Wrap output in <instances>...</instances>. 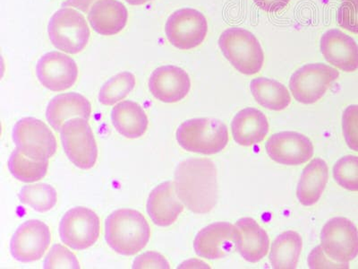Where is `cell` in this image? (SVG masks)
<instances>
[{"instance_id":"1","label":"cell","mask_w":358,"mask_h":269,"mask_svg":"<svg viewBox=\"0 0 358 269\" xmlns=\"http://www.w3.org/2000/svg\"><path fill=\"white\" fill-rule=\"evenodd\" d=\"M174 184L179 200L192 212L207 214L216 206L218 178L210 159L190 158L179 163Z\"/></svg>"},{"instance_id":"2","label":"cell","mask_w":358,"mask_h":269,"mask_svg":"<svg viewBox=\"0 0 358 269\" xmlns=\"http://www.w3.org/2000/svg\"><path fill=\"white\" fill-rule=\"evenodd\" d=\"M151 228L138 211L122 208L111 213L105 223V239L118 254L133 256L148 244Z\"/></svg>"},{"instance_id":"3","label":"cell","mask_w":358,"mask_h":269,"mask_svg":"<svg viewBox=\"0 0 358 269\" xmlns=\"http://www.w3.org/2000/svg\"><path fill=\"white\" fill-rule=\"evenodd\" d=\"M179 146L188 152L215 155L229 143L225 124L216 118H198L185 121L176 133Z\"/></svg>"},{"instance_id":"4","label":"cell","mask_w":358,"mask_h":269,"mask_svg":"<svg viewBox=\"0 0 358 269\" xmlns=\"http://www.w3.org/2000/svg\"><path fill=\"white\" fill-rule=\"evenodd\" d=\"M219 46L224 57L244 75L260 72L264 63L262 45L254 34L244 28L227 29L220 35Z\"/></svg>"},{"instance_id":"5","label":"cell","mask_w":358,"mask_h":269,"mask_svg":"<svg viewBox=\"0 0 358 269\" xmlns=\"http://www.w3.org/2000/svg\"><path fill=\"white\" fill-rule=\"evenodd\" d=\"M48 33L57 50L69 54L81 53L90 39V29L84 15L69 8L59 9L52 15Z\"/></svg>"},{"instance_id":"6","label":"cell","mask_w":358,"mask_h":269,"mask_svg":"<svg viewBox=\"0 0 358 269\" xmlns=\"http://www.w3.org/2000/svg\"><path fill=\"white\" fill-rule=\"evenodd\" d=\"M60 137L64 151L76 167H94L97 162L98 147L87 120L75 118L67 120L60 130Z\"/></svg>"},{"instance_id":"7","label":"cell","mask_w":358,"mask_h":269,"mask_svg":"<svg viewBox=\"0 0 358 269\" xmlns=\"http://www.w3.org/2000/svg\"><path fill=\"white\" fill-rule=\"evenodd\" d=\"M338 70L322 63L308 64L291 76L289 88L297 102L312 104L321 100L338 78Z\"/></svg>"},{"instance_id":"8","label":"cell","mask_w":358,"mask_h":269,"mask_svg":"<svg viewBox=\"0 0 358 269\" xmlns=\"http://www.w3.org/2000/svg\"><path fill=\"white\" fill-rule=\"evenodd\" d=\"M321 246L326 256L336 263L350 268L358 255V230L350 220L336 217L322 228Z\"/></svg>"},{"instance_id":"9","label":"cell","mask_w":358,"mask_h":269,"mask_svg":"<svg viewBox=\"0 0 358 269\" xmlns=\"http://www.w3.org/2000/svg\"><path fill=\"white\" fill-rule=\"evenodd\" d=\"M100 233V219L89 208L73 207L64 214L60 222V239L64 244L76 251H84L94 245Z\"/></svg>"},{"instance_id":"10","label":"cell","mask_w":358,"mask_h":269,"mask_svg":"<svg viewBox=\"0 0 358 269\" xmlns=\"http://www.w3.org/2000/svg\"><path fill=\"white\" fill-rule=\"evenodd\" d=\"M15 146L29 158L49 160L55 155L57 141L49 127L35 118H24L13 129Z\"/></svg>"},{"instance_id":"11","label":"cell","mask_w":358,"mask_h":269,"mask_svg":"<svg viewBox=\"0 0 358 269\" xmlns=\"http://www.w3.org/2000/svg\"><path fill=\"white\" fill-rule=\"evenodd\" d=\"M169 43L179 50H188L200 46L208 33L206 18L194 8H182L173 13L166 22Z\"/></svg>"},{"instance_id":"12","label":"cell","mask_w":358,"mask_h":269,"mask_svg":"<svg viewBox=\"0 0 358 269\" xmlns=\"http://www.w3.org/2000/svg\"><path fill=\"white\" fill-rule=\"evenodd\" d=\"M50 242V230L46 223L39 220L27 221L18 227L12 237V257L22 263L39 261Z\"/></svg>"},{"instance_id":"13","label":"cell","mask_w":358,"mask_h":269,"mask_svg":"<svg viewBox=\"0 0 358 269\" xmlns=\"http://www.w3.org/2000/svg\"><path fill=\"white\" fill-rule=\"evenodd\" d=\"M241 238V230L236 224L214 223L197 233L194 242V251L201 258H222L236 248Z\"/></svg>"},{"instance_id":"14","label":"cell","mask_w":358,"mask_h":269,"mask_svg":"<svg viewBox=\"0 0 358 269\" xmlns=\"http://www.w3.org/2000/svg\"><path fill=\"white\" fill-rule=\"evenodd\" d=\"M36 74L44 88L53 92H62L76 84L78 67L72 57L52 51L41 57L37 63Z\"/></svg>"},{"instance_id":"15","label":"cell","mask_w":358,"mask_h":269,"mask_svg":"<svg viewBox=\"0 0 358 269\" xmlns=\"http://www.w3.org/2000/svg\"><path fill=\"white\" fill-rule=\"evenodd\" d=\"M268 156L284 165H300L313 156V146L305 134L286 131L273 134L266 144Z\"/></svg>"},{"instance_id":"16","label":"cell","mask_w":358,"mask_h":269,"mask_svg":"<svg viewBox=\"0 0 358 269\" xmlns=\"http://www.w3.org/2000/svg\"><path fill=\"white\" fill-rule=\"evenodd\" d=\"M149 89L157 100L175 104L187 97L191 89V80L181 67L163 66L155 69L150 76Z\"/></svg>"},{"instance_id":"17","label":"cell","mask_w":358,"mask_h":269,"mask_svg":"<svg viewBox=\"0 0 358 269\" xmlns=\"http://www.w3.org/2000/svg\"><path fill=\"white\" fill-rule=\"evenodd\" d=\"M321 51L332 66L345 72L358 69V45L343 32L331 29L321 38Z\"/></svg>"},{"instance_id":"18","label":"cell","mask_w":358,"mask_h":269,"mask_svg":"<svg viewBox=\"0 0 358 269\" xmlns=\"http://www.w3.org/2000/svg\"><path fill=\"white\" fill-rule=\"evenodd\" d=\"M184 204L179 200L174 182L166 181L157 186L147 201V213L156 226L173 224L183 212Z\"/></svg>"},{"instance_id":"19","label":"cell","mask_w":358,"mask_h":269,"mask_svg":"<svg viewBox=\"0 0 358 269\" xmlns=\"http://www.w3.org/2000/svg\"><path fill=\"white\" fill-rule=\"evenodd\" d=\"M129 12L117 0H98L88 13V20L96 33L111 36L126 27Z\"/></svg>"},{"instance_id":"20","label":"cell","mask_w":358,"mask_h":269,"mask_svg":"<svg viewBox=\"0 0 358 269\" xmlns=\"http://www.w3.org/2000/svg\"><path fill=\"white\" fill-rule=\"evenodd\" d=\"M91 112L92 105L88 99L76 92H67L55 96L50 102L46 118L54 130L60 131L63 125L72 118H82L89 120Z\"/></svg>"},{"instance_id":"21","label":"cell","mask_w":358,"mask_h":269,"mask_svg":"<svg viewBox=\"0 0 358 269\" xmlns=\"http://www.w3.org/2000/svg\"><path fill=\"white\" fill-rule=\"evenodd\" d=\"M231 129L233 139L238 145L252 146L266 137L268 123L264 112L255 108H245L236 115Z\"/></svg>"},{"instance_id":"22","label":"cell","mask_w":358,"mask_h":269,"mask_svg":"<svg viewBox=\"0 0 358 269\" xmlns=\"http://www.w3.org/2000/svg\"><path fill=\"white\" fill-rule=\"evenodd\" d=\"M241 230V238L236 249L246 261L257 263L267 255L270 239L257 221L245 217L236 223Z\"/></svg>"},{"instance_id":"23","label":"cell","mask_w":358,"mask_h":269,"mask_svg":"<svg viewBox=\"0 0 358 269\" xmlns=\"http://www.w3.org/2000/svg\"><path fill=\"white\" fill-rule=\"evenodd\" d=\"M112 124L117 132L129 139L143 137L148 129V117L138 104L120 102L111 111Z\"/></svg>"},{"instance_id":"24","label":"cell","mask_w":358,"mask_h":269,"mask_svg":"<svg viewBox=\"0 0 358 269\" xmlns=\"http://www.w3.org/2000/svg\"><path fill=\"white\" fill-rule=\"evenodd\" d=\"M329 179L327 163L324 160H313L303 170L296 196L303 206L310 207L317 203L324 193Z\"/></svg>"},{"instance_id":"25","label":"cell","mask_w":358,"mask_h":269,"mask_svg":"<svg viewBox=\"0 0 358 269\" xmlns=\"http://www.w3.org/2000/svg\"><path fill=\"white\" fill-rule=\"evenodd\" d=\"M252 96L261 106L280 111L289 106L291 97L286 86L276 80L257 78L250 83Z\"/></svg>"},{"instance_id":"26","label":"cell","mask_w":358,"mask_h":269,"mask_svg":"<svg viewBox=\"0 0 358 269\" xmlns=\"http://www.w3.org/2000/svg\"><path fill=\"white\" fill-rule=\"evenodd\" d=\"M303 249L301 236L294 230L281 233L271 246L270 261L276 269H294L299 264Z\"/></svg>"},{"instance_id":"27","label":"cell","mask_w":358,"mask_h":269,"mask_svg":"<svg viewBox=\"0 0 358 269\" xmlns=\"http://www.w3.org/2000/svg\"><path fill=\"white\" fill-rule=\"evenodd\" d=\"M49 160L29 158L17 149L11 153L8 168L11 174L22 182H35L43 179L47 174Z\"/></svg>"},{"instance_id":"28","label":"cell","mask_w":358,"mask_h":269,"mask_svg":"<svg viewBox=\"0 0 358 269\" xmlns=\"http://www.w3.org/2000/svg\"><path fill=\"white\" fill-rule=\"evenodd\" d=\"M22 204L31 207L37 212H48L56 206L57 194L52 186L38 184L24 186L18 195Z\"/></svg>"},{"instance_id":"29","label":"cell","mask_w":358,"mask_h":269,"mask_svg":"<svg viewBox=\"0 0 358 269\" xmlns=\"http://www.w3.org/2000/svg\"><path fill=\"white\" fill-rule=\"evenodd\" d=\"M136 76L130 72L117 74L105 83L99 94V101L106 106L123 100L136 86Z\"/></svg>"},{"instance_id":"30","label":"cell","mask_w":358,"mask_h":269,"mask_svg":"<svg viewBox=\"0 0 358 269\" xmlns=\"http://www.w3.org/2000/svg\"><path fill=\"white\" fill-rule=\"evenodd\" d=\"M336 182L350 191H358V156H347L338 160L334 166Z\"/></svg>"},{"instance_id":"31","label":"cell","mask_w":358,"mask_h":269,"mask_svg":"<svg viewBox=\"0 0 358 269\" xmlns=\"http://www.w3.org/2000/svg\"><path fill=\"white\" fill-rule=\"evenodd\" d=\"M44 268H80V264L69 249L62 244H55L50 249L44 262Z\"/></svg>"},{"instance_id":"32","label":"cell","mask_w":358,"mask_h":269,"mask_svg":"<svg viewBox=\"0 0 358 269\" xmlns=\"http://www.w3.org/2000/svg\"><path fill=\"white\" fill-rule=\"evenodd\" d=\"M342 127L348 146L358 152V105H350L344 111Z\"/></svg>"},{"instance_id":"33","label":"cell","mask_w":358,"mask_h":269,"mask_svg":"<svg viewBox=\"0 0 358 269\" xmlns=\"http://www.w3.org/2000/svg\"><path fill=\"white\" fill-rule=\"evenodd\" d=\"M337 22L341 28L358 34V0L342 3L337 13Z\"/></svg>"},{"instance_id":"34","label":"cell","mask_w":358,"mask_h":269,"mask_svg":"<svg viewBox=\"0 0 358 269\" xmlns=\"http://www.w3.org/2000/svg\"><path fill=\"white\" fill-rule=\"evenodd\" d=\"M133 268H171V265L164 256L148 251L134 259Z\"/></svg>"},{"instance_id":"35","label":"cell","mask_w":358,"mask_h":269,"mask_svg":"<svg viewBox=\"0 0 358 269\" xmlns=\"http://www.w3.org/2000/svg\"><path fill=\"white\" fill-rule=\"evenodd\" d=\"M309 268H348L346 265L336 263L326 256L322 246L316 247L309 256Z\"/></svg>"},{"instance_id":"36","label":"cell","mask_w":358,"mask_h":269,"mask_svg":"<svg viewBox=\"0 0 358 269\" xmlns=\"http://www.w3.org/2000/svg\"><path fill=\"white\" fill-rule=\"evenodd\" d=\"M254 1L262 11L276 13L285 8L290 0H254Z\"/></svg>"},{"instance_id":"37","label":"cell","mask_w":358,"mask_h":269,"mask_svg":"<svg viewBox=\"0 0 358 269\" xmlns=\"http://www.w3.org/2000/svg\"><path fill=\"white\" fill-rule=\"evenodd\" d=\"M98 0H67L62 4L63 8H75L84 13H89L90 9Z\"/></svg>"},{"instance_id":"38","label":"cell","mask_w":358,"mask_h":269,"mask_svg":"<svg viewBox=\"0 0 358 269\" xmlns=\"http://www.w3.org/2000/svg\"><path fill=\"white\" fill-rule=\"evenodd\" d=\"M129 5L132 6H140L145 4L147 2L152 1V0H126Z\"/></svg>"},{"instance_id":"39","label":"cell","mask_w":358,"mask_h":269,"mask_svg":"<svg viewBox=\"0 0 358 269\" xmlns=\"http://www.w3.org/2000/svg\"><path fill=\"white\" fill-rule=\"evenodd\" d=\"M344 1H348V0H344Z\"/></svg>"}]
</instances>
